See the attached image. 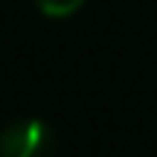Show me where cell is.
<instances>
[{
  "label": "cell",
  "mask_w": 157,
  "mask_h": 157,
  "mask_svg": "<svg viewBox=\"0 0 157 157\" xmlns=\"http://www.w3.org/2000/svg\"><path fill=\"white\" fill-rule=\"evenodd\" d=\"M56 134L41 119H17L0 131V157H52Z\"/></svg>",
  "instance_id": "cell-1"
},
{
  "label": "cell",
  "mask_w": 157,
  "mask_h": 157,
  "mask_svg": "<svg viewBox=\"0 0 157 157\" xmlns=\"http://www.w3.org/2000/svg\"><path fill=\"white\" fill-rule=\"evenodd\" d=\"M35 3H38V9L44 12V15H50V17H67V15H73L84 0H35Z\"/></svg>",
  "instance_id": "cell-2"
}]
</instances>
